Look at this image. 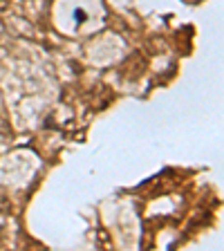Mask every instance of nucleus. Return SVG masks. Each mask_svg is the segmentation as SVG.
I'll use <instances>...</instances> for the list:
<instances>
[{"label":"nucleus","instance_id":"obj_1","mask_svg":"<svg viewBox=\"0 0 224 251\" xmlns=\"http://www.w3.org/2000/svg\"><path fill=\"white\" fill-rule=\"evenodd\" d=\"M11 213V202L7 195H0V215H7Z\"/></svg>","mask_w":224,"mask_h":251},{"label":"nucleus","instance_id":"obj_2","mask_svg":"<svg viewBox=\"0 0 224 251\" xmlns=\"http://www.w3.org/2000/svg\"><path fill=\"white\" fill-rule=\"evenodd\" d=\"M9 9V0H0V14Z\"/></svg>","mask_w":224,"mask_h":251},{"label":"nucleus","instance_id":"obj_3","mask_svg":"<svg viewBox=\"0 0 224 251\" xmlns=\"http://www.w3.org/2000/svg\"><path fill=\"white\" fill-rule=\"evenodd\" d=\"M5 34H7V27H5V23L0 21V41H2V38H5Z\"/></svg>","mask_w":224,"mask_h":251}]
</instances>
